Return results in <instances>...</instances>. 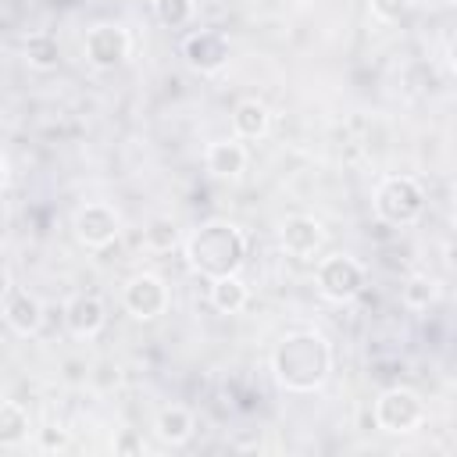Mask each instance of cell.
<instances>
[{"instance_id":"15","label":"cell","mask_w":457,"mask_h":457,"mask_svg":"<svg viewBox=\"0 0 457 457\" xmlns=\"http://www.w3.org/2000/svg\"><path fill=\"white\" fill-rule=\"evenodd\" d=\"M21 50H25L29 68H36V71H54L61 64V43L54 32H29Z\"/></svg>"},{"instance_id":"24","label":"cell","mask_w":457,"mask_h":457,"mask_svg":"<svg viewBox=\"0 0 457 457\" xmlns=\"http://www.w3.org/2000/svg\"><path fill=\"white\" fill-rule=\"evenodd\" d=\"M114 453H143V439L132 428H125L114 436Z\"/></svg>"},{"instance_id":"5","label":"cell","mask_w":457,"mask_h":457,"mask_svg":"<svg viewBox=\"0 0 457 457\" xmlns=\"http://www.w3.org/2000/svg\"><path fill=\"white\" fill-rule=\"evenodd\" d=\"M318 289L321 296L336 300V303H346L353 300L361 289H364V264L350 253H332L318 264Z\"/></svg>"},{"instance_id":"2","label":"cell","mask_w":457,"mask_h":457,"mask_svg":"<svg viewBox=\"0 0 457 457\" xmlns=\"http://www.w3.org/2000/svg\"><path fill=\"white\" fill-rule=\"evenodd\" d=\"M186 264L207 282L225 278V275H239V268L246 264V236H243V228L225 221V218L204 221L186 239Z\"/></svg>"},{"instance_id":"1","label":"cell","mask_w":457,"mask_h":457,"mask_svg":"<svg viewBox=\"0 0 457 457\" xmlns=\"http://www.w3.org/2000/svg\"><path fill=\"white\" fill-rule=\"evenodd\" d=\"M271 375L286 393H314L332 375V343L321 332H289L271 353Z\"/></svg>"},{"instance_id":"7","label":"cell","mask_w":457,"mask_h":457,"mask_svg":"<svg viewBox=\"0 0 457 457\" xmlns=\"http://www.w3.org/2000/svg\"><path fill=\"white\" fill-rule=\"evenodd\" d=\"M129 50H132V39H129V32L121 25L100 21V25H93L86 32V61L93 68H100V71H111V68L125 64Z\"/></svg>"},{"instance_id":"14","label":"cell","mask_w":457,"mask_h":457,"mask_svg":"<svg viewBox=\"0 0 457 457\" xmlns=\"http://www.w3.org/2000/svg\"><path fill=\"white\" fill-rule=\"evenodd\" d=\"M268 125H271L268 104H261L257 96L236 104V111H232V132H236L239 139H261V136L268 132Z\"/></svg>"},{"instance_id":"26","label":"cell","mask_w":457,"mask_h":457,"mask_svg":"<svg viewBox=\"0 0 457 457\" xmlns=\"http://www.w3.org/2000/svg\"><path fill=\"white\" fill-rule=\"evenodd\" d=\"M446 61H450V71L457 75V36L450 39V46H446Z\"/></svg>"},{"instance_id":"22","label":"cell","mask_w":457,"mask_h":457,"mask_svg":"<svg viewBox=\"0 0 457 457\" xmlns=\"http://www.w3.org/2000/svg\"><path fill=\"white\" fill-rule=\"evenodd\" d=\"M411 4H414V0H368L371 14H375L378 21H400V18H407Z\"/></svg>"},{"instance_id":"17","label":"cell","mask_w":457,"mask_h":457,"mask_svg":"<svg viewBox=\"0 0 457 457\" xmlns=\"http://www.w3.org/2000/svg\"><path fill=\"white\" fill-rule=\"evenodd\" d=\"M29 439V411L18 400H4L0 407V450H18Z\"/></svg>"},{"instance_id":"8","label":"cell","mask_w":457,"mask_h":457,"mask_svg":"<svg viewBox=\"0 0 457 457\" xmlns=\"http://www.w3.org/2000/svg\"><path fill=\"white\" fill-rule=\"evenodd\" d=\"M228 54H232L228 36L218 32V29L189 32L186 43H182V57H186V64H189L193 71H200V75H214V71H221V68L228 64Z\"/></svg>"},{"instance_id":"3","label":"cell","mask_w":457,"mask_h":457,"mask_svg":"<svg viewBox=\"0 0 457 457\" xmlns=\"http://www.w3.org/2000/svg\"><path fill=\"white\" fill-rule=\"evenodd\" d=\"M375 214L382 225H414L425 214V189L411 175H389L375 189Z\"/></svg>"},{"instance_id":"20","label":"cell","mask_w":457,"mask_h":457,"mask_svg":"<svg viewBox=\"0 0 457 457\" xmlns=\"http://www.w3.org/2000/svg\"><path fill=\"white\" fill-rule=\"evenodd\" d=\"M143 243H146L150 250L164 253V250H171V246L179 243V225H175L171 218L157 214V218H150V221H146V228H143Z\"/></svg>"},{"instance_id":"10","label":"cell","mask_w":457,"mask_h":457,"mask_svg":"<svg viewBox=\"0 0 457 457\" xmlns=\"http://www.w3.org/2000/svg\"><path fill=\"white\" fill-rule=\"evenodd\" d=\"M125 311L136 318V321H154L157 314H164L168 307V286L157 278V275H132L125 282Z\"/></svg>"},{"instance_id":"11","label":"cell","mask_w":457,"mask_h":457,"mask_svg":"<svg viewBox=\"0 0 457 457\" xmlns=\"http://www.w3.org/2000/svg\"><path fill=\"white\" fill-rule=\"evenodd\" d=\"M282 250L286 253H293V257H311V253H318L321 250V243H325V225L318 221V218H311V214H289L286 221H282Z\"/></svg>"},{"instance_id":"6","label":"cell","mask_w":457,"mask_h":457,"mask_svg":"<svg viewBox=\"0 0 457 457\" xmlns=\"http://www.w3.org/2000/svg\"><path fill=\"white\" fill-rule=\"evenodd\" d=\"M71 228H75V239H79L82 246L104 250V246L118 243V236H121V218H118V211L107 207V204H86V207L75 211Z\"/></svg>"},{"instance_id":"21","label":"cell","mask_w":457,"mask_h":457,"mask_svg":"<svg viewBox=\"0 0 457 457\" xmlns=\"http://www.w3.org/2000/svg\"><path fill=\"white\" fill-rule=\"evenodd\" d=\"M193 7H196V0H154V18L164 29H182V25H189Z\"/></svg>"},{"instance_id":"18","label":"cell","mask_w":457,"mask_h":457,"mask_svg":"<svg viewBox=\"0 0 457 457\" xmlns=\"http://www.w3.org/2000/svg\"><path fill=\"white\" fill-rule=\"evenodd\" d=\"M246 300H250V293H246V286H243L239 275H225V278H214L211 282V307L214 311L239 314L246 307Z\"/></svg>"},{"instance_id":"12","label":"cell","mask_w":457,"mask_h":457,"mask_svg":"<svg viewBox=\"0 0 457 457\" xmlns=\"http://www.w3.org/2000/svg\"><path fill=\"white\" fill-rule=\"evenodd\" d=\"M104 321H107L104 300L93 296V293H79V296H71V300L64 303V325H68V332L79 336V339L96 336V332L104 328Z\"/></svg>"},{"instance_id":"13","label":"cell","mask_w":457,"mask_h":457,"mask_svg":"<svg viewBox=\"0 0 457 457\" xmlns=\"http://www.w3.org/2000/svg\"><path fill=\"white\" fill-rule=\"evenodd\" d=\"M204 161H207V171L211 175H218V179H236V175H243L246 171V146L239 143V136L236 139H218V143H211L207 146V154H204Z\"/></svg>"},{"instance_id":"19","label":"cell","mask_w":457,"mask_h":457,"mask_svg":"<svg viewBox=\"0 0 457 457\" xmlns=\"http://www.w3.org/2000/svg\"><path fill=\"white\" fill-rule=\"evenodd\" d=\"M400 296H403V303L411 311H428L436 303V296H439V282L432 275H425V271H414V275L403 278Z\"/></svg>"},{"instance_id":"9","label":"cell","mask_w":457,"mask_h":457,"mask_svg":"<svg viewBox=\"0 0 457 457\" xmlns=\"http://www.w3.org/2000/svg\"><path fill=\"white\" fill-rule=\"evenodd\" d=\"M4 321H7V328L18 332V336H36V332L43 328V303H39L29 289L14 286L11 271H7V278H4Z\"/></svg>"},{"instance_id":"23","label":"cell","mask_w":457,"mask_h":457,"mask_svg":"<svg viewBox=\"0 0 457 457\" xmlns=\"http://www.w3.org/2000/svg\"><path fill=\"white\" fill-rule=\"evenodd\" d=\"M39 450L54 453V450H68V432L50 425V428H39Z\"/></svg>"},{"instance_id":"4","label":"cell","mask_w":457,"mask_h":457,"mask_svg":"<svg viewBox=\"0 0 457 457\" xmlns=\"http://www.w3.org/2000/svg\"><path fill=\"white\" fill-rule=\"evenodd\" d=\"M425 421V403L414 389H403V386H389L378 393L375 400V425L382 432H393V436H407L414 432L418 425Z\"/></svg>"},{"instance_id":"27","label":"cell","mask_w":457,"mask_h":457,"mask_svg":"<svg viewBox=\"0 0 457 457\" xmlns=\"http://www.w3.org/2000/svg\"><path fill=\"white\" fill-rule=\"evenodd\" d=\"M296 4H314V0H296Z\"/></svg>"},{"instance_id":"16","label":"cell","mask_w":457,"mask_h":457,"mask_svg":"<svg viewBox=\"0 0 457 457\" xmlns=\"http://www.w3.org/2000/svg\"><path fill=\"white\" fill-rule=\"evenodd\" d=\"M193 428H196V421H193V414H189L186 407H164V411L157 414V425H154L157 439L168 443V446H182V443H189Z\"/></svg>"},{"instance_id":"25","label":"cell","mask_w":457,"mask_h":457,"mask_svg":"<svg viewBox=\"0 0 457 457\" xmlns=\"http://www.w3.org/2000/svg\"><path fill=\"white\" fill-rule=\"evenodd\" d=\"M443 261H446L450 271H457V239H450V243L443 246Z\"/></svg>"}]
</instances>
